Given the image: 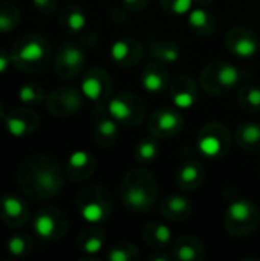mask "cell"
Masks as SVG:
<instances>
[{
    "instance_id": "cell-1",
    "label": "cell",
    "mask_w": 260,
    "mask_h": 261,
    "mask_svg": "<svg viewBox=\"0 0 260 261\" xmlns=\"http://www.w3.org/2000/svg\"><path fill=\"white\" fill-rule=\"evenodd\" d=\"M120 197L127 211L133 214L149 213L158 200V185L155 176L144 168L129 171L121 182Z\"/></svg>"
},
{
    "instance_id": "cell-2",
    "label": "cell",
    "mask_w": 260,
    "mask_h": 261,
    "mask_svg": "<svg viewBox=\"0 0 260 261\" xmlns=\"http://www.w3.org/2000/svg\"><path fill=\"white\" fill-rule=\"evenodd\" d=\"M242 80V72L227 61H211L201 72V87L210 95H224L234 90Z\"/></svg>"
},
{
    "instance_id": "cell-3",
    "label": "cell",
    "mask_w": 260,
    "mask_h": 261,
    "mask_svg": "<svg viewBox=\"0 0 260 261\" xmlns=\"http://www.w3.org/2000/svg\"><path fill=\"white\" fill-rule=\"evenodd\" d=\"M260 223V210L247 199L230 202L224 213V226L230 236L247 237Z\"/></svg>"
},
{
    "instance_id": "cell-4",
    "label": "cell",
    "mask_w": 260,
    "mask_h": 261,
    "mask_svg": "<svg viewBox=\"0 0 260 261\" xmlns=\"http://www.w3.org/2000/svg\"><path fill=\"white\" fill-rule=\"evenodd\" d=\"M109 115L121 125L136 127L146 118V107L139 96L132 92H120L107 102Z\"/></svg>"
},
{
    "instance_id": "cell-5",
    "label": "cell",
    "mask_w": 260,
    "mask_h": 261,
    "mask_svg": "<svg viewBox=\"0 0 260 261\" xmlns=\"http://www.w3.org/2000/svg\"><path fill=\"white\" fill-rule=\"evenodd\" d=\"M198 150L210 159L224 158L231 147V135L225 124L208 122L205 124L196 139Z\"/></svg>"
},
{
    "instance_id": "cell-6",
    "label": "cell",
    "mask_w": 260,
    "mask_h": 261,
    "mask_svg": "<svg viewBox=\"0 0 260 261\" xmlns=\"http://www.w3.org/2000/svg\"><path fill=\"white\" fill-rule=\"evenodd\" d=\"M184 116L173 109H158L149 118V133L156 139H170L184 128Z\"/></svg>"
},
{
    "instance_id": "cell-7",
    "label": "cell",
    "mask_w": 260,
    "mask_h": 261,
    "mask_svg": "<svg viewBox=\"0 0 260 261\" xmlns=\"http://www.w3.org/2000/svg\"><path fill=\"white\" fill-rule=\"evenodd\" d=\"M225 46L239 58H251L259 54L260 38L254 31L244 26H236L228 29L225 35Z\"/></svg>"
},
{
    "instance_id": "cell-8",
    "label": "cell",
    "mask_w": 260,
    "mask_h": 261,
    "mask_svg": "<svg viewBox=\"0 0 260 261\" xmlns=\"http://www.w3.org/2000/svg\"><path fill=\"white\" fill-rule=\"evenodd\" d=\"M169 93L173 106L181 110L192 109L199 99V90L195 80L188 75L176 76L169 86Z\"/></svg>"
},
{
    "instance_id": "cell-9",
    "label": "cell",
    "mask_w": 260,
    "mask_h": 261,
    "mask_svg": "<svg viewBox=\"0 0 260 261\" xmlns=\"http://www.w3.org/2000/svg\"><path fill=\"white\" fill-rule=\"evenodd\" d=\"M113 203H112V197L109 196L107 190L100 187L97 194L92 196L89 200L86 199L81 206H80V213L81 217L87 222V223H100L103 222L110 213H112Z\"/></svg>"
},
{
    "instance_id": "cell-10",
    "label": "cell",
    "mask_w": 260,
    "mask_h": 261,
    "mask_svg": "<svg viewBox=\"0 0 260 261\" xmlns=\"http://www.w3.org/2000/svg\"><path fill=\"white\" fill-rule=\"evenodd\" d=\"M143 44L132 37L120 38L110 46V58L120 67H133L143 58Z\"/></svg>"
},
{
    "instance_id": "cell-11",
    "label": "cell",
    "mask_w": 260,
    "mask_h": 261,
    "mask_svg": "<svg viewBox=\"0 0 260 261\" xmlns=\"http://www.w3.org/2000/svg\"><path fill=\"white\" fill-rule=\"evenodd\" d=\"M110 89L112 84L109 75L104 70L95 69L90 73H87L81 81V93L93 102L103 101L110 93Z\"/></svg>"
},
{
    "instance_id": "cell-12",
    "label": "cell",
    "mask_w": 260,
    "mask_h": 261,
    "mask_svg": "<svg viewBox=\"0 0 260 261\" xmlns=\"http://www.w3.org/2000/svg\"><path fill=\"white\" fill-rule=\"evenodd\" d=\"M169 81H170L169 70H167L166 64H162L159 61L153 60L141 72V84H143L144 90L149 93H153V95L161 93L162 90H166Z\"/></svg>"
},
{
    "instance_id": "cell-13",
    "label": "cell",
    "mask_w": 260,
    "mask_h": 261,
    "mask_svg": "<svg viewBox=\"0 0 260 261\" xmlns=\"http://www.w3.org/2000/svg\"><path fill=\"white\" fill-rule=\"evenodd\" d=\"M205 179V170L204 165L199 161H187L184 162L176 174H175V182L176 185L184 190V191H193L198 190Z\"/></svg>"
},
{
    "instance_id": "cell-14",
    "label": "cell",
    "mask_w": 260,
    "mask_h": 261,
    "mask_svg": "<svg viewBox=\"0 0 260 261\" xmlns=\"http://www.w3.org/2000/svg\"><path fill=\"white\" fill-rule=\"evenodd\" d=\"M172 255L179 261H201L205 257V248L199 239L184 236L172 243Z\"/></svg>"
},
{
    "instance_id": "cell-15",
    "label": "cell",
    "mask_w": 260,
    "mask_h": 261,
    "mask_svg": "<svg viewBox=\"0 0 260 261\" xmlns=\"http://www.w3.org/2000/svg\"><path fill=\"white\" fill-rule=\"evenodd\" d=\"M161 216L170 222H182L192 216V203L187 197L181 194H170L161 200L159 205Z\"/></svg>"
},
{
    "instance_id": "cell-16",
    "label": "cell",
    "mask_w": 260,
    "mask_h": 261,
    "mask_svg": "<svg viewBox=\"0 0 260 261\" xmlns=\"http://www.w3.org/2000/svg\"><path fill=\"white\" fill-rule=\"evenodd\" d=\"M143 239L146 245H149L155 251H164L167 246L173 243V231L170 226L159 223V222H150L143 228Z\"/></svg>"
},
{
    "instance_id": "cell-17",
    "label": "cell",
    "mask_w": 260,
    "mask_h": 261,
    "mask_svg": "<svg viewBox=\"0 0 260 261\" xmlns=\"http://www.w3.org/2000/svg\"><path fill=\"white\" fill-rule=\"evenodd\" d=\"M187 24L190 31L198 37H207L215 32L216 18L204 6H196L187 14Z\"/></svg>"
},
{
    "instance_id": "cell-18",
    "label": "cell",
    "mask_w": 260,
    "mask_h": 261,
    "mask_svg": "<svg viewBox=\"0 0 260 261\" xmlns=\"http://www.w3.org/2000/svg\"><path fill=\"white\" fill-rule=\"evenodd\" d=\"M149 55L162 64H173L179 60L181 57V49L173 40H166V38H155L150 40L147 44Z\"/></svg>"
},
{
    "instance_id": "cell-19",
    "label": "cell",
    "mask_w": 260,
    "mask_h": 261,
    "mask_svg": "<svg viewBox=\"0 0 260 261\" xmlns=\"http://www.w3.org/2000/svg\"><path fill=\"white\" fill-rule=\"evenodd\" d=\"M236 144L248 153L260 151V122H242L234 133Z\"/></svg>"
},
{
    "instance_id": "cell-20",
    "label": "cell",
    "mask_w": 260,
    "mask_h": 261,
    "mask_svg": "<svg viewBox=\"0 0 260 261\" xmlns=\"http://www.w3.org/2000/svg\"><path fill=\"white\" fill-rule=\"evenodd\" d=\"M95 133H97V141L103 147H109L116 142L120 136V124L109 115L100 116V119L95 124Z\"/></svg>"
},
{
    "instance_id": "cell-21",
    "label": "cell",
    "mask_w": 260,
    "mask_h": 261,
    "mask_svg": "<svg viewBox=\"0 0 260 261\" xmlns=\"http://www.w3.org/2000/svg\"><path fill=\"white\" fill-rule=\"evenodd\" d=\"M158 156H159V144L155 136L143 138L135 147V159L143 165L153 164L158 159Z\"/></svg>"
},
{
    "instance_id": "cell-22",
    "label": "cell",
    "mask_w": 260,
    "mask_h": 261,
    "mask_svg": "<svg viewBox=\"0 0 260 261\" xmlns=\"http://www.w3.org/2000/svg\"><path fill=\"white\" fill-rule=\"evenodd\" d=\"M239 104L248 112H259L260 110V87L247 84L239 89L238 92Z\"/></svg>"
},
{
    "instance_id": "cell-23",
    "label": "cell",
    "mask_w": 260,
    "mask_h": 261,
    "mask_svg": "<svg viewBox=\"0 0 260 261\" xmlns=\"http://www.w3.org/2000/svg\"><path fill=\"white\" fill-rule=\"evenodd\" d=\"M110 261H138L141 258L136 246L129 242H118L107 254Z\"/></svg>"
},
{
    "instance_id": "cell-24",
    "label": "cell",
    "mask_w": 260,
    "mask_h": 261,
    "mask_svg": "<svg viewBox=\"0 0 260 261\" xmlns=\"http://www.w3.org/2000/svg\"><path fill=\"white\" fill-rule=\"evenodd\" d=\"M60 60H61V64L70 70H78L86 57H84V52L78 47V46H66L63 50H61V55H60Z\"/></svg>"
},
{
    "instance_id": "cell-25",
    "label": "cell",
    "mask_w": 260,
    "mask_h": 261,
    "mask_svg": "<svg viewBox=\"0 0 260 261\" xmlns=\"http://www.w3.org/2000/svg\"><path fill=\"white\" fill-rule=\"evenodd\" d=\"M69 168L75 170V171H84L86 176L90 174V171L93 170L95 164H93V159L89 153L83 151V150H78V151H74L70 156H69Z\"/></svg>"
},
{
    "instance_id": "cell-26",
    "label": "cell",
    "mask_w": 260,
    "mask_h": 261,
    "mask_svg": "<svg viewBox=\"0 0 260 261\" xmlns=\"http://www.w3.org/2000/svg\"><path fill=\"white\" fill-rule=\"evenodd\" d=\"M159 3L169 15L175 17H184L195 8L193 0H159Z\"/></svg>"
},
{
    "instance_id": "cell-27",
    "label": "cell",
    "mask_w": 260,
    "mask_h": 261,
    "mask_svg": "<svg viewBox=\"0 0 260 261\" xmlns=\"http://www.w3.org/2000/svg\"><path fill=\"white\" fill-rule=\"evenodd\" d=\"M43 57H44V47L38 41H29V43H26L20 49V52H18V58L21 61H26V63L40 61Z\"/></svg>"
},
{
    "instance_id": "cell-28",
    "label": "cell",
    "mask_w": 260,
    "mask_h": 261,
    "mask_svg": "<svg viewBox=\"0 0 260 261\" xmlns=\"http://www.w3.org/2000/svg\"><path fill=\"white\" fill-rule=\"evenodd\" d=\"M34 228H35V232L43 237V239H49L54 236L55 229H57V223H55V219L51 216V214H40L37 216L35 222H34Z\"/></svg>"
},
{
    "instance_id": "cell-29",
    "label": "cell",
    "mask_w": 260,
    "mask_h": 261,
    "mask_svg": "<svg viewBox=\"0 0 260 261\" xmlns=\"http://www.w3.org/2000/svg\"><path fill=\"white\" fill-rule=\"evenodd\" d=\"M104 246V234L103 232H93L89 234L87 237L83 239L81 242V249L87 255H95L98 254Z\"/></svg>"
},
{
    "instance_id": "cell-30",
    "label": "cell",
    "mask_w": 260,
    "mask_h": 261,
    "mask_svg": "<svg viewBox=\"0 0 260 261\" xmlns=\"http://www.w3.org/2000/svg\"><path fill=\"white\" fill-rule=\"evenodd\" d=\"M37 182L41 188L49 190V191H55L60 187V180L57 177V174L54 171L49 170H43L37 174Z\"/></svg>"
},
{
    "instance_id": "cell-31",
    "label": "cell",
    "mask_w": 260,
    "mask_h": 261,
    "mask_svg": "<svg viewBox=\"0 0 260 261\" xmlns=\"http://www.w3.org/2000/svg\"><path fill=\"white\" fill-rule=\"evenodd\" d=\"M66 21H67V28H69L70 31L80 32L81 29H84V26H86V23H87V18H86V15H84L81 11L72 9V11L67 14Z\"/></svg>"
},
{
    "instance_id": "cell-32",
    "label": "cell",
    "mask_w": 260,
    "mask_h": 261,
    "mask_svg": "<svg viewBox=\"0 0 260 261\" xmlns=\"http://www.w3.org/2000/svg\"><path fill=\"white\" fill-rule=\"evenodd\" d=\"M3 210L8 217H18L23 211V205L17 197L9 196L3 199Z\"/></svg>"
},
{
    "instance_id": "cell-33",
    "label": "cell",
    "mask_w": 260,
    "mask_h": 261,
    "mask_svg": "<svg viewBox=\"0 0 260 261\" xmlns=\"http://www.w3.org/2000/svg\"><path fill=\"white\" fill-rule=\"evenodd\" d=\"M6 127L12 136H21L26 132V122L20 118H9L6 121Z\"/></svg>"
},
{
    "instance_id": "cell-34",
    "label": "cell",
    "mask_w": 260,
    "mask_h": 261,
    "mask_svg": "<svg viewBox=\"0 0 260 261\" xmlns=\"http://www.w3.org/2000/svg\"><path fill=\"white\" fill-rule=\"evenodd\" d=\"M8 249L12 255H21L25 252V240L21 237H12L8 243Z\"/></svg>"
},
{
    "instance_id": "cell-35",
    "label": "cell",
    "mask_w": 260,
    "mask_h": 261,
    "mask_svg": "<svg viewBox=\"0 0 260 261\" xmlns=\"http://www.w3.org/2000/svg\"><path fill=\"white\" fill-rule=\"evenodd\" d=\"M121 3L130 11H143L150 5V0H121Z\"/></svg>"
},
{
    "instance_id": "cell-36",
    "label": "cell",
    "mask_w": 260,
    "mask_h": 261,
    "mask_svg": "<svg viewBox=\"0 0 260 261\" xmlns=\"http://www.w3.org/2000/svg\"><path fill=\"white\" fill-rule=\"evenodd\" d=\"M18 96L23 102H31L35 99V90L31 86H23L18 90Z\"/></svg>"
},
{
    "instance_id": "cell-37",
    "label": "cell",
    "mask_w": 260,
    "mask_h": 261,
    "mask_svg": "<svg viewBox=\"0 0 260 261\" xmlns=\"http://www.w3.org/2000/svg\"><path fill=\"white\" fill-rule=\"evenodd\" d=\"M12 28V21L8 15L5 14H0V32H6V31H11Z\"/></svg>"
},
{
    "instance_id": "cell-38",
    "label": "cell",
    "mask_w": 260,
    "mask_h": 261,
    "mask_svg": "<svg viewBox=\"0 0 260 261\" xmlns=\"http://www.w3.org/2000/svg\"><path fill=\"white\" fill-rule=\"evenodd\" d=\"M149 260H152V261H170V260H173V255L170 254V255H167V254H153V255H150L149 257Z\"/></svg>"
},
{
    "instance_id": "cell-39",
    "label": "cell",
    "mask_w": 260,
    "mask_h": 261,
    "mask_svg": "<svg viewBox=\"0 0 260 261\" xmlns=\"http://www.w3.org/2000/svg\"><path fill=\"white\" fill-rule=\"evenodd\" d=\"M193 2H195V6H204V8H207L213 3V0H193Z\"/></svg>"
},
{
    "instance_id": "cell-40",
    "label": "cell",
    "mask_w": 260,
    "mask_h": 261,
    "mask_svg": "<svg viewBox=\"0 0 260 261\" xmlns=\"http://www.w3.org/2000/svg\"><path fill=\"white\" fill-rule=\"evenodd\" d=\"M8 69V60L5 57H0V73Z\"/></svg>"
},
{
    "instance_id": "cell-41",
    "label": "cell",
    "mask_w": 260,
    "mask_h": 261,
    "mask_svg": "<svg viewBox=\"0 0 260 261\" xmlns=\"http://www.w3.org/2000/svg\"><path fill=\"white\" fill-rule=\"evenodd\" d=\"M49 2H51V0H34V3H35L38 8H44V6H48V5H49Z\"/></svg>"
}]
</instances>
